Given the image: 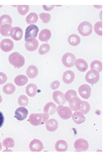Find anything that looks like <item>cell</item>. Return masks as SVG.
<instances>
[{
  "label": "cell",
  "instance_id": "5",
  "mask_svg": "<svg viewBox=\"0 0 112 159\" xmlns=\"http://www.w3.org/2000/svg\"><path fill=\"white\" fill-rule=\"evenodd\" d=\"M99 79H100L99 72L95 70H90L86 73L85 75V80L92 84H97L99 81Z\"/></svg>",
  "mask_w": 112,
  "mask_h": 159
},
{
  "label": "cell",
  "instance_id": "18",
  "mask_svg": "<svg viewBox=\"0 0 112 159\" xmlns=\"http://www.w3.org/2000/svg\"><path fill=\"white\" fill-rule=\"evenodd\" d=\"M75 66H76L77 70L81 71V72H84L88 70V63L86 62V61L82 58H79V59H76L75 62Z\"/></svg>",
  "mask_w": 112,
  "mask_h": 159
},
{
  "label": "cell",
  "instance_id": "3",
  "mask_svg": "<svg viewBox=\"0 0 112 159\" xmlns=\"http://www.w3.org/2000/svg\"><path fill=\"white\" fill-rule=\"evenodd\" d=\"M78 31L83 36H88L93 32V25L88 21H83L78 26Z\"/></svg>",
  "mask_w": 112,
  "mask_h": 159
},
{
  "label": "cell",
  "instance_id": "17",
  "mask_svg": "<svg viewBox=\"0 0 112 159\" xmlns=\"http://www.w3.org/2000/svg\"><path fill=\"white\" fill-rule=\"evenodd\" d=\"M39 40H37L36 39H33L31 41H29V42H25V49L27 50V51H30V52H34V51H35V50L39 48Z\"/></svg>",
  "mask_w": 112,
  "mask_h": 159
},
{
  "label": "cell",
  "instance_id": "9",
  "mask_svg": "<svg viewBox=\"0 0 112 159\" xmlns=\"http://www.w3.org/2000/svg\"><path fill=\"white\" fill-rule=\"evenodd\" d=\"M29 121L34 126H38L43 124V116L39 113H32L29 117Z\"/></svg>",
  "mask_w": 112,
  "mask_h": 159
},
{
  "label": "cell",
  "instance_id": "2",
  "mask_svg": "<svg viewBox=\"0 0 112 159\" xmlns=\"http://www.w3.org/2000/svg\"><path fill=\"white\" fill-rule=\"evenodd\" d=\"M38 34H39V27L35 25H30L25 30V42H29V41L36 39Z\"/></svg>",
  "mask_w": 112,
  "mask_h": 159
},
{
  "label": "cell",
  "instance_id": "20",
  "mask_svg": "<svg viewBox=\"0 0 112 159\" xmlns=\"http://www.w3.org/2000/svg\"><path fill=\"white\" fill-rule=\"evenodd\" d=\"M80 102H81V100L80 99V98H79L78 96L73 97V98L69 101V103H70V108L75 111H79Z\"/></svg>",
  "mask_w": 112,
  "mask_h": 159
},
{
  "label": "cell",
  "instance_id": "41",
  "mask_svg": "<svg viewBox=\"0 0 112 159\" xmlns=\"http://www.w3.org/2000/svg\"><path fill=\"white\" fill-rule=\"evenodd\" d=\"M7 80V75L3 72H0V84H5Z\"/></svg>",
  "mask_w": 112,
  "mask_h": 159
},
{
  "label": "cell",
  "instance_id": "35",
  "mask_svg": "<svg viewBox=\"0 0 112 159\" xmlns=\"http://www.w3.org/2000/svg\"><path fill=\"white\" fill-rule=\"evenodd\" d=\"M50 51V45L48 43H43L39 47V53L40 55L47 54Z\"/></svg>",
  "mask_w": 112,
  "mask_h": 159
},
{
  "label": "cell",
  "instance_id": "1",
  "mask_svg": "<svg viewBox=\"0 0 112 159\" xmlns=\"http://www.w3.org/2000/svg\"><path fill=\"white\" fill-rule=\"evenodd\" d=\"M8 61H9L10 64L16 68L22 67L25 65V57H23L21 53L17 52H14L13 53H11L8 57Z\"/></svg>",
  "mask_w": 112,
  "mask_h": 159
},
{
  "label": "cell",
  "instance_id": "19",
  "mask_svg": "<svg viewBox=\"0 0 112 159\" xmlns=\"http://www.w3.org/2000/svg\"><path fill=\"white\" fill-rule=\"evenodd\" d=\"M71 117H72V120H73L74 122L75 123V124H77V125L82 124V123H84L85 121L84 115L82 112H80V111H79L74 112V113L72 114Z\"/></svg>",
  "mask_w": 112,
  "mask_h": 159
},
{
  "label": "cell",
  "instance_id": "27",
  "mask_svg": "<svg viewBox=\"0 0 112 159\" xmlns=\"http://www.w3.org/2000/svg\"><path fill=\"white\" fill-rule=\"evenodd\" d=\"M2 91H3V93L7 94V95H10L16 91V87L14 86V84H11V83H7V84L3 85Z\"/></svg>",
  "mask_w": 112,
  "mask_h": 159
},
{
  "label": "cell",
  "instance_id": "31",
  "mask_svg": "<svg viewBox=\"0 0 112 159\" xmlns=\"http://www.w3.org/2000/svg\"><path fill=\"white\" fill-rule=\"evenodd\" d=\"M90 67H91V70H95L98 72H101L102 70V63H101V61L94 60V61H92Z\"/></svg>",
  "mask_w": 112,
  "mask_h": 159
},
{
  "label": "cell",
  "instance_id": "45",
  "mask_svg": "<svg viewBox=\"0 0 112 159\" xmlns=\"http://www.w3.org/2000/svg\"><path fill=\"white\" fill-rule=\"evenodd\" d=\"M2 143H1V142H0V151H1V149H2Z\"/></svg>",
  "mask_w": 112,
  "mask_h": 159
},
{
  "label": "cell",
  "instance_id": "15",
  "mask_svg": "<svg viewBox=\"0 0 112 159\" xmlns=\"http://www.w3.org/2000/svg\"><path fill=\"white\" fill-rule=\"evenodd\" d=\"M75 74L72 70H67V71H65L63 75H62L63 81L67 84H71L75 80Z\"/></svg>",
  "mask_w": 112,
  "mask_h": 159
},
{
  "label": "cell",
  "instance_id": "26",
  "mask_svg": "<svg viewBox=\"0 0 112 159\" xmlns=\"http://www.w3.org/2000/svg\"><path fill=\"white\" fill-rule=\"evenodd\" d=\"M28 77L26 75H19L15 77V80H14V81H15V84L17 85V86H23V85H25V84H27L28 82Z\"/></svg>",
  "mask_w": 112,
  "mask_h": 159
},
{
  "label": "cell",
  "instance_id": "7",
  "mask_svg": "<svg viewBox=\"0 0 112 159\" xmlns=\"http://www.w3.org/2000/svg\"><path fill=\"white\" fill-rule=\"evenodd\" d=\"M74 147H75V149L78 152H85L86 150L88 149L89 144L86 139H78L75 141Z\"/></svg>",
  "mask_w": 112,
  "mask_h": 159
},
{
  "label": "cell",
  "instance_id": "12",
  "mask_svg": "<svg viewBox=\"0 0 112 159\" xmlns=\"http://www.w3.org/2000/svg\"><path fill=\"white\" fill-rule=\"evenodd\" d=\"M10 36L16 41L21 40L23 36V30L21 27H12L10 30Z\"/></svg>",
  "mask_w": 112,
  "mask_h": 159
},
{
  "label": "cell",
  "instance_id": "34",
  "mask_svg": "<svg viewBox=\"0 0 112 159\" xmlns=\"http://www.w3.org/2000/svg\"><path fill=\"white\" fill-rule=\"evenodd\" d=\"M2 145L4 146L5 148H13L15 146V142H14V139L12 138H6V139H3L2 141Z\"/></svg>",
  "mask_w": 112,
  "mask_h": 159
},
{
  "label": "cell",
  "instance_id": "8",
  "mask_svg": "<svg viewBox=\"0 0 112 159\" xmlns=\"http://www.w3.org/2000/svg\"><path fill=\"white\" fill-rule=\"evenodd\" d=\"M92 89L91 87L88 84H82L79 87V93L81 96V98L84 99H88L91 96Z\"/></svg>",
  "mask_w": 112,
  "mask_h": 159
},
{
  "label": "cell",
  "instance_id": "24",
  "mask_svg": "<svg viewBox=\"0 0 112 159\" xmlns=\"http://www.w3.org/2000/svg\"><path fill=\"white\" fill-rule=\"evenodd\" d=\"M55 148L57 152H66L68 149V143L63 139L58 140L55 144Z\"/></svg>",
  "mask_w": 112,
  "mask_h": 159
},
{
  "label": "cell",
  "instance_id": "30",
  "mask_svg": "<svg viewBox=\"0 0 112 159\" xmlns=\"http://www.w3.org/2000/svg\"><path fill=\"white\" fill-rule=\"evenodd\" d=\"M38 19H39V16L35 12H31L26 17V22L29 25H34V23H36L38 21Z\"/></svg>",
  "mask_w": 112,
  "mask_h": 159
},
{
  "label": "cell",
  "instance_id": "36",
  "mask_svg": "<svg viewBox=\"0 0 112 159\" xmlns=\"http://www.w3.org/2000/svg\"><path fill=\"white\" fill-rule=\"evenodd\" d=\"M64 95H65V98H66V101L69 102V101L73 98V97L78 96V94H77L75 90H73V89H69L68 91H67V93H65Z\"/></svg>",
  "mask_w": 112,
  "mask_h": 159
},
{
  "label": "cell",
  "instance_id": "4",
  "mask_svg": "<svg viewBox=\"0 0 112 159\" xmlns=\"http://www.w3.org/2000/svg\"><path fill=\"white\" fill-rule=\"evenodd\" d=\"M57 112L58 116L63 120H68L72 116V110L70 107L63 106V105H59L57 107Z\"/></svg>",
  "mask_w": 112,
  "mask_h": 159
},
{
  "label": "cell",
  "instance_id": "37",
  "mask_svg": "<svg viewBox=\"0 0 112 159\" xmlns=\"http://www.w3.org/2000/svg\"><path fill=\"white\" fill-rule=\"evenodd\" d=\"M18 104L21 107H25L29 104V98H27V96L25 95H21L18 98Z\"/></svg>",
  "mask_w": 112,
  "mask_h": 159
},
{
  "label": "cell",
  "instance_id": "38",
  "mask_svg": "<svg viewBox=\"0 0 112 159\" xmlns=\"http://www.w3.org/2000/svg\"><path fill=\"white\" fill-rule=\"evenodd\" d=\"M30 10V7L28 5H20L17 7V11H18L19 14H21L22 16L25 15Z\"/></svg>",
  "mask_w": 112,
  "mask_h": 159
},
{
  "label": "cell",
  "instance_id": "10",
  "mask_svg": "<svg viewBox=\"0 0 112 159\" xmlns=\"http://www.w3.org/2000/svg\"><path fill=\"white\" fill-rule=\"evenodd\" d=\"M0 48L3 52H10L14 48V43L13 41L9 39H2L0 43Z\"/></svg>",
  "mask_w": 112,
  "mask_h": 159
},
{
  "label": "cell",
  "instance_id": "23",
  "mask_svg": "<svg viewBox=\"0 0 112 159\" xmlns=\"http://www.w3.org/2000/svg\"><path fill=\"white\" fill-rule=\"evenodd\" d=\"M52 37V32L48 29H44L40 31L39 34V39L40 41L46 42V41L49 40Z\"/></svg>",
  "mask_w": 112,
  "mask_h": 159
},
{
  "label": "cell",
  "instance_id": "33",
  "mask_svg": "<svg viewBox=\"0 0 112 159\" xmlns=\"http://www.w3.org/2000/svg\"><path fill=\"white\" fill-rule=\"evenodd\" d=\"M11 25H3L2 26H0V33L2 36L8 37L10 36V30L11 29Z\"/></svg>",
  "mask_w": 112,
  "mask_h": 159
},
{
  "label": "cell",
  "instance_id": "29",
  "mask_svg": "<svg viewBox=\"0 0 112 159\" xmlns=\"http://www.w3.org/2000/svg\"><path fill=\"white\" fill-rule=\"evenodd\" d=\"M80 112H82L84 115L88 114L90 111V105L89 103L86 101H81L80 104V108H79Z\"/></svg>",
  "mask_w": 112,
  "mask_h": 159
},
{
  "label": "cell",
  "instance_id": "43",
  "mask_svg": "<svg viewBox=\"0 0 112 159\" xmlns=\"http://www.w3.org/2000/svg\"><path fill=\"white\" fill-rule=\"evenodd\" d=\"M3 123H4V116H3L2 112L0 111V128L2 127V125H3Z\"/></svg>",
  "mask_w": 112,
  "mask_h": 159
},
{
  "label": "cell",
  "instance_id": "44",
  "mask_svg": "<svg viewBox=\"0 0 112 159\" xmlns=\"http://www.w3.org/2000/svg\"><path fill=\"white\" fill-rule=\"evenodd\" d=\"M43 7L45 11H51L53 9L54 6L53 5H50V6H47V5H43Z\"/></svg>",
  "mask_w": 112,
  "mask_h": 159
},
{
  "label": "cell",
  "instance_id": "11",
  "mask_svg": "<svg viewBox=\"0 0 112 159\" xmlns=\"http://www.w3.org/2000/svg\"><path fill=\"white\" fill-rule=\"evenodd\" d=\"M29 148L31 152H41L44 149V144L39 139H34L30 143Z\"/></svg>",
  "mask_w": 112,
  "mask_h": 159
},
{
  "label": "cell",
  "instance_id": "21",
  "mask_svg": "<svg viewBox=\"0 0 112 159\" xmlns=\"http://www.w3.org/2000/svg\"><path fill=\"white\" fill-rule=\"evenodd\" d=\"M57 105L53 102H48L44 106V111L48 115H53L57 111Z\"/></svg>",
  "mask_w": 112,
  "mask_h": 159
},
{
  "label": "cell",
  "instance_id": "16",
  "mask_svg": "<svg viewBox=\"0 0 112 159\" xmlns=\"http://www.w3.org/2000/svg\"><path fill=\"white\" fill-rule=\"evenodd\" d=\"M46 129L49 132L56 131L58 128V122L56 119H48L45 123Z\"/></svg>",
  "mask_w": 112,
  "mask_h": 159
},
{
  "label": "cell",
  "instance_id": "25",
  "mask_svg": "<svg viewBox=\"0 0 112 159\" xmlns=\"http://www.w3.org/2000/svg\"><path fill=\"white\" fill-rule=\"evenodd\" d=\"M25 92H26L28 96L34 97L37 94V92H38V87H37L36 84H29L27 86L25 87Z\"/></svg>",
  "mask_w": 112,
  "mask_h": 159
},
{
  "label": "cell",
  "instance_id": "32",
  "mask_svg": "<svg viewBox=\"0 0 112 159\" xmlns=\"http://www.w3.org/2000/svg\"><path fill=\"white\" fill-rule=\"evenodd\" d=\"M12 23V19L9 15H2L0 16V26L3 25H11Z\"/></svg>",
  "mask_w": 112,
  "mask_h": 159
},
{
  "label": "cell",
  "instance_id": "28",
  "mask_svg": "<svg viewBox=\"0 0 112 159\" xmlns=\"http://www.w3.org/2000/svg\"><path fill=\"white\" fill-rule=\"evenodd\" d=\"M80 41H81V39L77 34H73L68 37V43L71 46H78L80 43Z\"/></svg>",
  "mask_w": 112,
  "mask_h": 159
},
{
  "label": "cell",
  "instance_id": "39",
  "mask_svg": "<svg viewBox=\"0 0 112 159\" xmlns=\"http://www.w3.org/2000/svg\"><path fill=\"white\" fill-rule=\"evenodd\" d=\"M94 30L100 36L102 35V22L101 21H97V22L94 25Z\"/></svg>",
  "mask_w": 112,
  "mask_h": 159
},
{
  "label": "cell",
  "instance_id": "42",
  "mask_svg": "<svg viewBox=\"0 0 112 159\" xmlns=\"http://www.w3.org/2000/svg\"><path fill=\"white\" fill-rule=\"evenodd\" d=\"M59 86H60V82L58 81V80H55V81H53L50 85L51 89H53V90H56L57 89H58V87Z\"/></svg>",
  "mask_w": 112,
  "mask_h": 159
},
{
  "label": "cell",
  "instance_id": "14",
  "mask_svg": "<svg viewBox=\"0 0 112 159\" xmlns=\"http://www.w3.org/2000/svg\"><path fill=\"white\" fill-rule=\"evenodd\" d=\"M28 115V110L25 107H20L15 111V117L18 120H24Z\"/></svg>",
  "mask_w": 112,
  "mask_h": 159
},
{
  "label": "cell",
  "instance_id": "46",
  "mask_svg": "<svg viewBox=\"0 0 112 159\" xmlns=\"http://www.w3.org/2000/svg\"><path fill=\"white\" fill-rule=\"evenodd\" d=\"M2 96H1V94H0V103H1V102H2Z\"/></svg>",
  "mask_w": 112,
  "mask_h": 159
},
{
  "label": "cell",
  "instance_id": "13",
  "mask_svg": "<svg viewBox=\"0 0 112 159\" xmlns=\"http://www.w3.org/2000/svg\"><path fill=\"white\" fill-rule=\"evenodd\" d=\"M53 98L55 101L56 103L58 105H63L66 102L64 93H62V91H54L53 93Z\"/></svg>",
  "mask_w": 112,
  "mask_h": 159
},
{
  "label": "cell",
  "instance_id": "6",
  "mask_svg": "<svg viewBox=\"0 0 112 159\" xmlns=\"http://www.w3.org/2000/svg\"><path fill=\"white\" fill-rule=\"evenodd\" d=\"M76 61L75 56L71 52H67L62 57V63L67 67H72L75 66V62Z\"/></svg>",
  "mask_w": 112,
  "mask_h": 159
},
{
  "label": "cell",
  "instance_id": "47",
  "mask_svg": "<svg viewBox=\"0 0 112 159\" xmlns=\"http://www.w3.org/2000/svg\"><path fill=\"white\" fill-rule=\"evenodd\" d=\"M2 7V6H0V7Z\"/></svg>",
  "mask_w": 112,
  "mask_h": 159
},
{
  "label": "cell",
  "instance_id": "22",
  "mask_svg": "<svg viewBox=\"0 0 112 159\" xmlns=\"http://www.w3.org/2000/svg\"><path fill=\"white\" fill-rule=\"evenodd\" d=\"M38 74H39V69L37 68V66H34V65H30L26 70L27 77L30 78V79L35 78L38 75Z\"/></svg>",
  "mask_w": 112,
  "mask_h": 159
},
{
  "label": "cell",
  "instance_id": "40",
  "mask_svg": "<svg viewBox=\"0 0 112 159\" xmlns=\"http://www.w3.org/2000/svg\"><path fill=\"white\" fill-rule=\"evenodd\" d=\"M39 18L41 19L43 22L47 24L50 21L51 15L48 13H45V12H42V13L39 14Z\"/></svg>",
  "mask_w": 112,
  "mask_h": 159
}]
</instances>
